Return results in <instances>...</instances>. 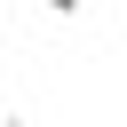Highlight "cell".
Here are the masks:
<instances>
[{
    "instance_id": "2",
    "label": "cell",
    "mask_w": 127,
    "mask_h": 127,
    "mask_svg": "<svg viewBox=\"0 0 127 127\" xmlns=\"http://www.w3.org/2000/svg\"><path fill=\"white\" fill-rule=\"evenodd\" d=\"M0 127H24V119H0Z\"/></svg>"
},
{
    "instance_id": "1",
    "label": "cell",
    "mask_w": 127,
    "mask_h": 127,
    "mask_svg": "<svg viewBox=\"0 0 127 127\" xmlns=\"http://www.w3.org/2000/svg\"><path fill=\"white\" fill-rule=\"evenodd\" d=\"M40 8H48V16H79V0H40Z\"/></svg>"
}]
</instances>
